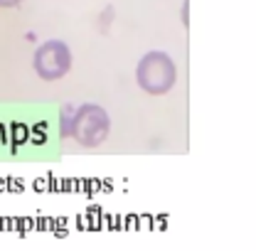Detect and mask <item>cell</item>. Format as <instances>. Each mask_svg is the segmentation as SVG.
I'll return each instance as SVG.
<instances>
[{
	"instance_id": "2",
	"label": "cell",
	"mask_w": 256,
	"mask_h": 251,
	"mask_svg": "<svg viewBox=\"0 0 256 251\" xmlns=\"http://www.w3.org/2000/svg\"><path fill=\"white\" fill-rule=\"evenodd\" d=\"M138 84L148 94H168L178 82V66L165 52H148L138 64Z\"/></svg>"
},
{
	"instance_id": "4",
	"label": "cell",
	"mask_w": 256,
	"mask_h": 251,
	"mask_svg": "<svg viewBox=\"0 0 256 251\" xmlns=\"http://www.w3.org/2000/svg\"><path fill=\"white\" fill-rule=\"evenodd\" d=\"M22 0H0V8H15V5H20Z\"/></svg>"
},
{
	"instance_id": "1",
	"label": "cell",
	"mask_w": 256,
	"mask_h": 251,
	"mask_svg": "<svg viewBox=\"0 0 256 251\" xmlns=\"http://www.w3.org/2000/svg\"><path fill=\"white\" fill-rule=\"evenodd\" d=\"M72 116L64 118V136H72L79 146L94 148L101 146L108 136V116L96 104H82L79 108H69Z\"/></svg>"
},
{
	"instance_id": "3",
	"label": "cell",
	"mask_w": 256,
	"mask_h": 251,
	"mask_svg": "<svg viewBox=\"0 0 256 251\" xmlns=\"http://www.w3.org/2000/svg\"><path fill=\"white\" fill-rule=\"evenodd\" d=\"M32 66L44 82H57L72 69V52L62 40H47L37 47Z\"/></svg>"
}]
</instances>
